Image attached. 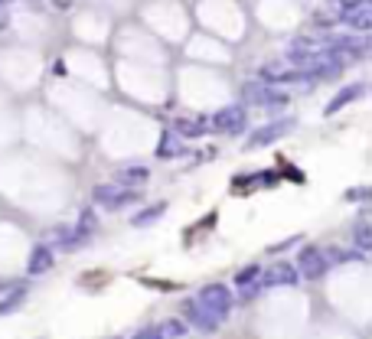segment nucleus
<instances>
[{
  "instance_id": "bb28decb",
  "label": "nucleus",
  "mask_w": 372,
  "mask_h": 339,
  "mask_svg": "<svg viewBox=\"0 0 372 339\" xmlns=\"http://www.w3.org/2000/svg\"><path fill=\"white\" fill-rule=\"evenodd\" d=\"M7 4H13V0H0V7H7Z\"/></svg>"
},
{
  "instance_id": "1a4fd4ad",
  "label": "nucleus",
  "mask_w": 372,
  "mask_h": 339,
  "mask_svg": "<svg viewBox=\"0 0 372 339\" xmlns=\"http://www.w3.org/2000/svg\"><path fill=\"white\" fill-rule=\"evenodd\" d=\"M245 95L255 104H287L284 92H275V88H265V85H245Z\"/></svg>"
},
{
  "instance_id": "20e7f679",
  "label": "nucleus",
  "mask_w": 372,
  "mask_h": 339,
  "mask_svg": "<svg viewBox=\"0 0 372 339\" xmlns=\"http://www.w3.org/2000/svg\"><path fill=\"white\" fill-rule=\"evenodd\" d=\"M297 268L294 264H287V261H277V264H271L268 271H261L258 274V284L261 287H291V284H297Z\"/></svg>"
},
{
  "instance_id": "4468645a",
  "label": "nucleus",
  "mask_w": 372,
  "mask_h": 339,
  "mask_svg": "<svg viewBox=\"0 0 372 339\" xmlns=\"http://www.w3.org/2000/svg\"><path fill=\"white\" fill-rule=\"evenodd\" d=\"M180 153H183V144L177 141V134L163 131L160 141H157V157H160V160H170V157H180Z\"/></svg>"
},
{
  "instance_id": "412c9836",
  "label": "nucleus",
  "mask_w": 372,
  "mask_h": 339,
  "mask_svg": "<svg viewBox=\"0 0 372 339\" xmlns=\"http://www.w3.org/2000/svg\"><path fill=\"white\" fill-rule=\"evenodd\" d=\"M356 245H359V251H369V248H372L369 222H366V219H359V222H356Z\"/></svg>"
},
{
  "instance_id": "f3484780",
  "label": "nucleus",
  "mask_w": 372,
  "mask_h": 339,
  "mask_svg": "<svg viewBox=\"0 0 372 339\" xmlns=\"http://www.w3.org/2000/svg\"><path fill=\"white\" fill-rule=\"evenodd\" d=\"M163 212H167V202H157V206H151V209H141V212L134 216V228H147L151 222H157Z\"/></svg>"
},
{
  "instance_id": "6e6552de",
  "label": "nucleus",
  "mask_w": 372,
  "mask_h": 339,
  "mask_svg": "<svg viewBox=\"0 0 372 339\" xmlns=\"http://www.w3.org/2000/svg\"><path fill=\"white\" fill-rule=\"evenodd\" d=\"M366 95V85H359V82H353V85H346V88H340V92L326 102V114H336L340 108H346V104H353L356 98H363Z\"/></svg>"
},
{
  "instance_id": "dca6fc26",
  "label": "nucleus",
  "mask_w": 372,
  "mask_h": 339,
  "mask_svg": "<svg viewBox=\"0 0 372 339\" xmlns=\"http://www.w3.org/2000/svg\"><path fill=\"white\" fill-rule=\"evenodd\" d=\"M92 232H95V212H92V209H85V212L78 216V226L72 228V245H76V242H82V238H88Z\"/></svg>"
},
{
  "instance_id": "6ab92c4d",
  "label": "nucleus",
  "mask_w": 372,
  "mask_h": 339,
  "mask_svg": "<svg viewBox=\"0 0 372 339\" xmlns=\"http://www.w3.org/2000/svg\"><path fill=\"white\" fill-rule=\"evenodd\" d=\"M304 72H284L281 66H265L261 69V82H287V78H301Z\"/></svg>"
},
{
  "instance_id": "5701e85b",
  "label": "nucleus",
  "mask_w": 372,
  "mask_h": 339,
  "mask_svg": "<svg viewBox=\"0 0 372 339\" xmlns=\"http://www.w3.org/2000/svg\"><path fill=\"white\" fill-rule=\"evenodd\" d=\"M284 179H294V183H304V173L301 170H287V177Z\"/></svg>"
},
{
  "instance_id": "2eb2a0df",
  "label": "nucleus",
  "mask_w": 372,
  "mask_h": 339,
  "mask_svg": "<svg viewBox=\"0 0 372 339\" xmlns=\"http://www.w3.org/2000/svg\"><path fill=\"white\" fill-rule=\"evenodd\" d=\"M177 134H183V137H202V134H209V124L202 121V118H183V121H177Z\"/></svg>"
},
{
  "instance_id": "a211bd4d",
  "label": "nucleus",
  "mask_w": 372,
  "mask_h": 339,
  "mask_svg": "<svg viewBox=\"0 0 372 339\" xmlns=\"http://www.w3.org/2000/svg\"><path fill=\"white\" fill-rule=\"evenodd\" d=\"M23 297H27V291H23V287H7V293L0 297V313L17 310L20 303H23Z\"/></svg>"
},
{
  "instance_id": "0eeeda50",
  "label": "nucleus",
  "mask_w": 372,
  "mask_h": 339,
  "mask_svg": "<svg viewBox=\"0 0 372 339\" xmlns=\"http://www.w3.org/2000/svg\"><path fill=\"white\" fill-rule=\"evenodd\" d=\"M183 313H186V320L196 326V330H202V333H212V330H219V320L212 317V313H206L200 307L196 300H186L183 303Z\"/></svg>"
},
{
  "instance_id": "39448f33",
  "label": "nucleus",
  "mask_w": 372,
  "mask_h": 339,
  "mask_svg": "<svg viewBox=\"0 0 372 339\" xmlns=\"http://www.w3.org/2000/svg\"><path fill=\"white\" fill-rule=\"evenodd\" d=\"M209 127L226 131V134H239L242 127H245V108H242V104H229V108H222V111L212 114Z\"/></svg>"
},
{
  "instance_id": "423d86ee",
  "label": "nucleus",
  "mask_w": 372,
  "mask_h": 339,
  "mask_svg": "<svg viewBox=\"0 0 372 339\" xmlns=\"http://www.w3.org/2000/svg\"><path fill=\"white\" fill-rule=\"evenodd\" d=\"M294 127V121H275V124H265V127H258L252 137H248V147H265V144H275L281 137H287Z\"/></svg>"
},
{
  "instance_id": "9d476101",
  "label": "nucleus",
  "mask_w": 372,
  "mask_h": 339,
  "mask_svg": "<svg viewBox=\"0 0 372 339\" xmlns=\"http://www.w3.org/2000/svg\"><path fill=\"white\" fill-rule=\"evenodd\" d=\"M53 261H56V254H53L49 245L33 248V254H29V261H27V274H46L53 268Z\"/></svg>"
},
{
  "instance_id": "f8f14e48",
  "label": "nucleus",
  "mask_w": 372,
  "mask_h": 339,
  "mask_svg": "<svg viewBox=\"0 0 372 339\" xmlns=\"http://www.w3.org/2000/svg\"><path fill=\"white\" fill-rule=\"evenodd\" d=\"M147 177H151L147 167H124L121 173L115 177V183H118V186H124V189H134V186H144Z\"/></svg>"
},
{
  "instance_id": "9b49d317",
  "label": "nucleus",
  "mask_w": 372,
  "mask_h": 339,
  "mask_svg": "<svg viewBox=\"0 0 372 339\" xmlns=\"http://www.w3.org/2000/svg\"><path fill=\"white\" fill-rule=\"evenodd\" d=\"M258 274H261V268L258 264H248V268H242L239 274H235V284H239V291H242V297H255L258 293Z\"/></svg>"
},
{
  "instance_id": "f257e3e1",
  "label": "nucleus",
  "mask_w": 372,
  "mask_h": 339,
  "mask_svg": "<svg viewBox=\"0 0 372 339\" xmlns=\"http://www.w3.org/2000/svg\"><path fill=\"white\" fill-rule=\"evenodd\" d=\"M196 303L222 323L226 317H229V310H232V293H229L226 284H206V287L200 291V297H196Z\"/></svg>"
},
{
  "instance_id": "b1692460",
  "label": "nucleus",
  "mask_w": 372,
  "mask_h": 339,
  "mask_svg": "<svg viewBox=\"0 0 372 339\" xmlns=\"http://www.w3.org/2000/svg\"><path fill=\"white\" fill-rule=\"evenodd\" d=\"M134 339H160V336H157V330H141Z\"/></svg>"
},
{
  "instance_id": "aec40b11",
  "label": "nucleus",
  "mask_w": 372,
  "mask_h": 339,
  "mask_svg": "<svg viewBox=\"0 0 372 339\" xmlns=\"http://www.w3.org/2000/svg\"><path fill=\"white\" fill-rule=\"evenodd\" d=\"M153 330H157L160 339H180L183 333H186V326H183L180 320H163L160 326H153Z\"/></svg>"
},
{
  "instance_id": "393cba45",
  "label": "nucleus",
  "mask_w": 372,
  "mask_h": 339,
  "mask_svg": "<svg viewBox=\"0 0 372 339\" xmlns=\"http://www.w3.org/2000/svg\"><path fill=\"white\" fill-rule=\"evenodd\" d=\"M53 4H56V7H59V10H66V7H69V4H72V0H53Z\"/></svg>"
},
{
  "instance_id": "4be33fe9",
  "label": "nucleus",
  "mask_w": 372,
  "mask_h": 339,
  "mask_svg": "<svg viewBox=\"0 0 372 339\" xmlns=\"http://www.w3.org/2000/svg\"><path fill=\"white\" fill-rule=\"evenodd\" d=\"M366 196H369V189H363V186H359V189H346V193H343L346 202H353V199H366Z\"/></svg>"
},
{
  "instance_id": "ddd939ff",
  "label": "nucleus",
  "mask_w": 372,
  "mask_h": 339,
  "mask_svg": "<svg viewBox=\"0 0 372 339\" xmlns=\"http://www.w3.org/2000/svg\"><path fill=\"white\" fill-rule=\"evenodd\" d=\"M343 23H346V27H353V29H359V33H366V29L372 27V10H369V4H363V7H353V10H346Z\"/></svg>"
},
{
  "instance_id": "f03ea898",
  "label": "nucleus",
  "mask_w": 372,
  "mask_h": 339,
  "mask_svg": "<svg viewBox=\"0 0 372 339\" xmlns=\"http://www.w3.org/2000/svg\"><path fill=\"white\" fill-rule=\"evenodd\" d=\"M92 199L102 202V206H108V209H121V206H128V202H134L137 193H134V189L118 186L115 179H111V183H102V186L92 189Z\"/></svg>"
},
{
  "instance_id": "7ed1b4c3",
  "label": "nucleus",
  "mask_w": 372,
  "mask_h": 339,
  "mask_svg": "<svg viewBox=\"0 0 372 339\" xmlns=\"http://www.w3.org/2000/svg\"><path fill=\"white\" fill-rule=\"evenodd\" d=\"M326 268H330V261H326V251H320V248H304V251H301V258H297V274H301V277H307V281L324 277Z\"/></svg>"
},
{
  "instance_id": "a878e982",
  "label": "nucleus",
  "mask_w": 372,
  "mask_h": 339,
  "mask_svg": "<svg viewBox=\"0 0 372 339\" xmlns=\"http://www.w3.org/2000/svg\"><path fill=\"white\" fill-rule=\"evenodd\" d=\"M7 27V13H4V10H0V29Z\"/></svg>"
}]
</instances>
